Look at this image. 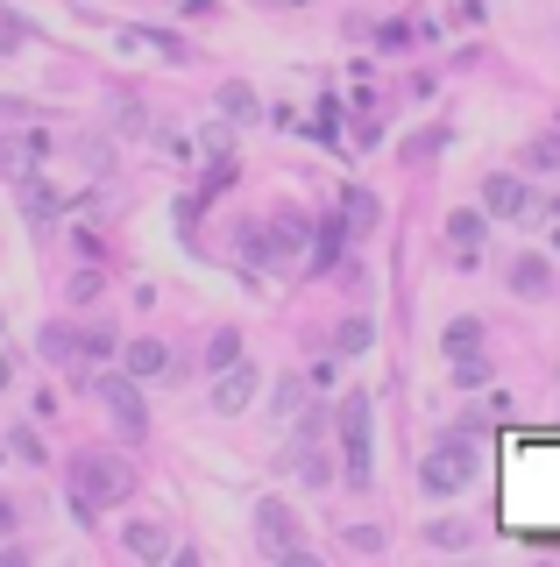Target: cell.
<instances>
[{"label":"cell","mask_w":560,"mask_h":567,"mask_svg":"<svg viewBox=\"0 0 560 567\" xmlns=\"http://www.w3.org/2000/svg\"><path fill=\"white\" fill-rule=\"evenodd\" d=\"M128 497H135V468H128L121 454H100V447L71 454V504H86V511L100 518V511H114V504H128Z\"/></svg>","instance_id":"obj_1"},{"label":"cell","mask_w":560,"mask_h":567,"mask_svg":"<svg viewBox=\"0 0 560 567\" xmlns=\"http://www.w3.org/2000/svg\"><path fill=\"white\" fill-rule=\"evenodd\" d=\"M475 468H483L475 440L454 433V440H440V447L419 461V490H426V497H454V490H468V482H475Z\"/></svg>","instance_id":"obj_2"},{"label":"cell","mask_w":560,"mask_h":567,"mask_svg":"<svg viewBox=\"0 0 560 567\" xmlns=\"http://www.w3.org/2000/svg\"><path fill=\"white\" fill-rule=\"evenodd\" d=\"M93 376H100V412L114 419V433H121V440H149L142 383H135V376H107V369H93Z\"/></svg>","instance_id":"obj_3"},{"label":"cell","mask_w":560,"mask_h":567,"mask_svg":"<svg viewBox=\"0 0 560 567\" xmlns=\"http://www.w3.org/2000/svg\"><path fill=\"white\" fill-rule=\"evenodd\" d=\"M341 454H348V482L362 490L369 468H376V447H369V390H348L341 397Z\"/></svg>","instance_id":"obj_4"},{"label":"cell","mask_w":560,"mask_h":567,"mask_svg":"<svg viewBox=\"0 0 560 567\" xmlns=\"http://www.w3.org/2000/svg\"><path fill=\"white\" fill-rule=\"evenodd\" d=\"M298 241H305V220L298 213H277V220H249V234H242V249H249V263H291L298 256Z\"/></svg>","instance_id":"obj_5"},{"label":"cell","mask_w":560,"mask_h":567,"mask_svg":"<svg viewBox=\"0 0 560 567\" xmlns=\"http://www.w3.org/2000/svg\"><path fill=\"white\" fill-rule=\"evenodd\" d=\"M256 390H263V376H256L249 362H227V369H213V412H220V419H242L249 404H256Z\"/></svg>","instance_id":"obj_6"},{"label":"cell","mask_w":560,"mask_h":567,"mask_svg":"<svg viewBox=\"0 0 560 567\" xmlns=\"http://www.w3.org/2000/svg\"><path fill=\"white\" fill-rule=\"evenodd\" d=\"M483 213H490V220H518V213H532L525 178H518V171H490V178H483Z\"/></svg>","instance_id":"obj_7"},{"label":"cell","mask_w":560,"mask_h":567,"mask_svg":"<svg viewBox=\"0 0 560 567\" xmlns=\"http://www.w3.org/2000/svg\"><path fill=\"white\" fill-rule=\"evenodd\" d=\"M256 546H263L270 560L298 546V518H291V504H277V497H263V504H256Z\"/></svg>","instance_id":"obj_8"},{"label":"cell","mask_w":560,"mask_h":567,"mask_svg":"<svg viewBox=\"0 0 560 567\" xmlns=\"http://www.w3.org/2000/svg\"><path fill=\"white\" fill-rule=\"evenodd\" d=\"M483 341H490L483 319H447V327H440V355L447 362H475V355H483Z\"/></svg>","instance_id":"obj_9"},{"label":"cell","mask_w":560,"mask_h":567,"mask_svg":"<svg viewBox=\"0 0 560 567\" xmlns=\"http://www.w3.org/2000/svg\"><path fill=\"white\" fill-rule=\"evenodd\" d=\"M121 546H128L135 560H149V567H156V560H171V532H164V525H156V518H128V532H121Z\"/></svg>","instance_id":"obj_10"},{"label":"cell","mask_w":560,"mask_h":567,"mask_svg":"<svg viewBox=\"0 0 560 567\" xmlns=\"http://www.w3.org/2000/svg\"><path fill=\"white\" fill-rule=\"evenodd\" d=\"M213 114L234 121V128H249V121H263V100H256V86H242V78H234V86L213 93Z\"/></svg>","instance_id":"obj_11"},{"label":"cell","mask_w":560,"mask_h":567,"mask_svg":"<svg viewBox=\"0 0 560 567\" xmlns=\"http://www.w3.org/2000/svg\"><path fill=\"white\" fill-rule=\"evenodd\" d=\"M50 156V135H8L0 142V171H15V178H29L36 164Z\"/></svg>","instance_id":"obj_12"},{"label":"cell","mask_w":560,"mask_h":567,"mask_svg":"<svg viewBox=\"0 0 560 567\" xmlns=\"http://www.w3.org/2000/svg\"><path fill=\"white\" fill-rule=\"evenodd\" d=\"M511 291L518 298H553V263L546 256H518L511 263Z\"/></svg>","instance_id":"obj_13"},{"label":"cell","mask_w":560,"mask_h":567,"mask_svg":"<svg viewBox=\"0 0 560 567\" xmlns=\"http://www.w3.org/2000/svg\"><path fill=\"white\" fill-rule=\"evenodd\" d=\"M164 369H171V348L156 341V334H149V341H128V376H135V383L164 376Z\"/></svg>","instance_id":"obj_14"},{"label":"cell","mask_w":560,"mask_h":567,"mask_svg":"<svg viewBox=\"0 0 560 567\" xmlns=\"http://www.w3.org/2000/svg\"><path fill=\"white\" fill-rule=\"evenodd\" d=\"M483 227H490L483 213H447V241H454V256H461V263L475 256V241H483Z\"/></svg>","instance_id":"obj_15"},{"label":"cell","mask_w":560,"mask_h":567,"mask_svg":"<svg viewBox=\"0 0 560 567\" xmlns=\"http://www.w3.org/2000/svg\"><path fill=\"white\" fill-rule=\"evenodd\" d=\"M341 234H348V220H319V234H312V270H327L341 256Z\"/></svg>","instance_id":"obj_16"},{"label":"cell","mask_w":560,"mask_h":567,"mask_svg":"<svg viewBox=\"0 0 560 567\" xmlns=\"http://www.w3.org/2000/svg\"><path fill=\"white\" fill-rule=\"evenodd\" d=\"M135 36H142V43H149L156 57H171V64H192V43H185V36H171V29H135Z\"/></svg>","instance_id":"obj_17"},{"label":"cell","mask_w":560,"mask_h":567,"mask_svg":"<svg viewBox=\"0 0 560 567\" xmlns=\"http://www.w3.org/2000/svg\"><path fill=\"white\" fill-rule=\"evenodd\" d=\"M440 149H447V128H419V135L405 142V164H433Z\"/></svg>","instance_id":"obj_18"},{"label":"cell","mask_w":560,"mask_h":567,"mask_svg":"<svg viewBox=\"0 0 560 567\" xmlns=\"http://www.w3.org/2000/svg\"><path fill=\"white\" fill-rule=\"evenodd\" d=\"M369 334H376L369 319H341V327H334V355H362V348H369Z\"/></svg>","instance_id":"obj_19"},{"label":"cell","mask_w":560,"mask_h":567,"mask_svg":"<svg viewBox=\"0 0 560 567\" xmlns=\"http://www.w3.org/2000/svg\"><path fill=\"white\" fill-rule=\"evenodd\" d=\"M227 362H242V334H234V327H220L206 341V369H227Z\"/></svg>","instance_id":"obj_20"},{"label":"cell","mask_w":560,"mask_h":567,"mask_svg":"<svg viewBox=\"0 0 560 567\" xmlns=\"http://www.w3.org/2000/svg\"><path fill=\"white\" fill-rule=\"evenodd\" d=\"M22 206H29V220L43 227V220L57 213V192H50V185H36V171H29V185H22Z\"/></svg>","instance_id":"obj_21"},{"label":"cell","mask_w":560,"mask_h":567,"mask_svg":"<svg viewBox=\"0 0 560 567\" xmlns=\"http://www.w3.org/2000/svg\"><path fill=\"white\" fill-rule=\"evenodd\" d=\"M525 171H560V135H539V142H525Z\"/></svg>","instance_id":"obj_22"},{"label":"cell","mask_w":560,"mask_h":567,"mask_svg":"<svg viewBox=\"0 0 560 567\" xmlns=\"http://www.w3.org/2000/svg\"><path fill=\"white\" fill-rule=\"evenodd\" d=\"M71 334H78V327H43V334H36L43 362H71Z\"/></svg>","instance_id":"obj_23"},{"label":"cell","mask_w":560,"mask_h":567,"mask_svg":"<svg viewBox=\"0 0 560 567\" xmlns=\"http://www.w3.org/2000/svg\"><path fill=\"white\" fill-rule=\"evenodd\" d=\"M376 213H383V206H376V192H362V185H355V192H348V227H376Z\"/></svg>","instance_id":"obj_24"},{"label":"cell","mask_w":560,"mask_h":567,"mask_svg":"<svg viewBox=\"0 0 560 567\" xmlns=\"http://www.w3.org/2000/svg\"><path fill=\"white\" fill-rule=\"evenodd\" d=\"M298 404H305V383H298V376H284V383H277V397H270V412H277V419H291Z\"/></svg>","instance_id":"obj_25"},{"label":"cell","mask_w":560,"mask_h":567,"mask_svg":"<svg viewBox=\"0 0 560 567\" xmlns=\"http://www.w3.org/2000/svg\"><path fill=\"white\" fill-rule=\"evenodd\" d=\"M100 291H107V277H100V270H78V277H71V305H93Z\"/></svg>","instance_id":"obj_26"},{"label":"cell","mask_w":560,"mask_h":567,"mask_svg":"<svg viewBox=\"0 0 560 567\" xmlns=\"http://www.w3.org/2000/svg\"><path fill=\"white\" fill-rule=\"evenodd\" d=\"M8 447H15L22 461H43V433H36V426H15V433H8Z\"/></svg>","instance_id":"obj_27"},{"label":"cell","mask_w":560,"mask_h":567,"mask_svg":"<svg viewBox=\"0 0 560 567\" xmlns=\"http://www.w3.org/2000/svg\"><path fill=\"white\" fill-rule=\"evenodd\" d=\"M426 539H433V546H468V525H454V518L440 525V518H433V525H426Z\"/></svg>","instance_id":"obj_28"},{"label":"cell","mask_w":560,"mask_h":567,"mask_svg":"<svg viewBox=\"0 0 560 567\" xmlns=\"http://www.w3.org/2000/svg\"><path fill=\"white\" fill-rule=\"evenodd\" d=\"M234 185V156H213V164H206V192H227Z\"/></svg>","instance_id":"obj_29"},{"label":"cell","mask_w":560,"mask_h":567,"mask_svg":"<svg viewBox=\"0 0 560 567\" xmlns=\"http://www.w3.org/2000/svg\"><path fill=\"white\" fill-rule=\"evenodd\" d=\"M348 546H355V553H376V546H383V525H348Z\"/></svg>","instance_id":"obj_30"},{"label":"cell","mask_w":560,"mask_h":567,"mask_svg":"<svg viewBox=\"0 0 560 567\" xmlns=\"http://www.w3.org/2000/svg\"><path fill=\"white\" fill-rule=\"evenodd\" d=\"M483 376H490V369H483V355H475V362H454V383H461V390H475Z\"/></svg>","instance_id":"obj_31"},{"label":"cell","mask_w":560,"mask_h":567,"mask_svg":"<svg viewBox=\"0 0 560 567\" xmlns=\"http://www.w3.org/2000/svg\"><path fill=\"white\" fill-rule=\"evenodd\" d=\"M15 525H22V504H15V497H0V539H8Z\"/></svg>","instance_id":"obj_32"},{"label":"cell","mask_w":560,"mask_h":567,"mask_svg":"<svg viewBox=\"0 0 560 567\" xmlns=\"http://www.w3.org/2000/svg\"><path fill=\"white\" fill-rule=\"evenodd\" d=\"M178 8H185V15L199 22V15H213V0H178Z\"/></svg>","instance_id":"obj_33"},{"label":"cell","mask_w":560,"mask_h":567,"mask_svg":"<svg viewBox=\"0 0 560 567\" xmlns=\"http://www.w3.org/2000/svg\"><path fill=\"white\" fill-rule=\"evenodd\" d=\"M0 390H8V362H0Z\"/></svg>","instance_id":"obj_34"},{"label":"cell","mask_w":560,"mask_h":567,"mask_svg":"<svg viewBox=\"0 0 560 567\" xmlns=\"http://www.w3.org/2000/svg\"><path fill=\"white\" fill-rule=\"evenodd\" d=\"M546 213H560V199H546Z\"/></svg>","instance_id":"obj_35"},{"label":"cell","mask_w":560,"mask_h":567,"mask_svg":"<svg viewBox=\"0 0 560 567\" xmlns=\"http://www.w3.org/2000/svg\"><path fill=\"white\" fill-rule=\"evenodd\" d=\"M553 249H560V227H553Z\"/></svg>","instance_id":"obj_36"},{"label":"cell","mask_w":560,"mask_h":567,"mask_svg":"<svg viewBox=\"0 0 560 567\" xmlns=\"http://www.w3.org/2000/svg\"><path fill=\"white\" fill-rule=\"evenodd\" d=\"M263 8H277V0H263Z\"/></svg>","instance_id":"obj_37"}]
</instances>
